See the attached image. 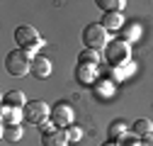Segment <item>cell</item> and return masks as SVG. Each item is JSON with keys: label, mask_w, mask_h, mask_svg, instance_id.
I'll return each instance as SVG.
<instances>
[{"label": "cell", "mask_w": 153, "mask_h": 146, "mask_svg": "<svg viewBox=\"0 0 153 146\" xmlns=\"http://www.w3.org/2000/svg\"><path fill=\"white\" fill-rule=\"evenodd\" d=\"M66 144H71V141L63 129H46L42 134V146H66Z\"/></svg>", "instance_id": "obj_7"}, {"label": "cell", "mask_w": 153, "mask_h": 146, "mask_svg": "<svg viewBox=\"0 0 153 146\" xmlns=\"http://www.w3.org/2000/svg\"><path fill=\"white\" fill-rule=\"evenodd\" d=\"M134 134L141 136V139L151 136V134H153V122H151V119H146V117L136 119V122H134Z\"/></svg>", "instance_id": "obj_12"}, {"label": "cell", "mask_w": 153, "mask_h": 146, "mask_svg": "<svg viewBox=\"0 0 153 146\" xmlns=\"http://www.w3.org/2000/svg\"><path fill=\"white\" fill-rule=\"evenodd\" d=\"M75 139H80V129H71L68 132V141H75Z\"/></svg>", "instance_id": "obj_18"}, {"label": "cell", "mask_w": 153, "mask_h": 146, "mask_svg": "<svg viewBox=\"0 0 153 146\" xmlns=\"http://www.w3.org/2000/svg\"><path fill=\"white\" fill-rule=\"evenodd\" d=\"M20 107H5L3 105V127H10V124H20Z\"/></svg>", "instance_id": "obj_15"}, {"label": "cell", "mask_w": 153, "mask_h": 146, "mask_svg": "<svg viewBox=\"0 0 153 146\" xmlns=\"http://www.w3.org/2000/svg\"><path fill=\"white\" fill-rule=\"evenodd\" d=\"M102 146H119V144H112V141H107V144H102Z\"/></svg>", "instance_id": "obj_20"}, {"label": "cell", "mask_w": 153, "mask_h": 146, "mask_svg": "<svg viewBox=\"0 0 153 146\" xmlns=\"http://www.w3.org/2000/svg\"><path fill=\"white\" fill-rule=\"evenodd\" d=\"M51 119L56 124V129H66L73 124V107L68 102H56L51 110Z\"/></svg>", "instance_id": "obj_6"}, {"label": "cell", "mask_w": 153, "mask_h": 146, "mask_svg": "<svg viewBox=\"0 0 153 146\" xmlns=\"http://www.w3.org/2000/svg\"><path fill=\"white\" fill-rule=\"evenodd\" d=\"M105 56H107V61H109L112 66H122V63L129 61L131 49H129V44H126L124 39H112V42L105 46Z\"/></svg>", "instance_id": "obj_5"}, {"label": "cell", "mask_w": 153, "mask_h": 146, "mask_svg": "<svg viewBox=\"0 0 153 146\" xmlns=\"http://www.w3.org/2000/svg\"><path fill=\"white\" fill-rule=\"evenodd\" d=\"M78 63H80V66H92V68H97L100 54L95 51V49H83V51L78 54Z\"/></svg>", "instance_id": "obj_11"}, {"label": "cell", "mask_w": 153, "mask_h": 146, "mask_svg": "<svg viewBox=\"0 0 153 146\" xmlns=\"http://www.w3.org/2000/svg\"><path fill=\"white\" fill-rule=\"evenodd\" d=\"M32 76L39 78V80H46L51 76V61L46 56H34V61H32Z\"/></svg>", "instance_id": "obj_8"}, {"label": "cell", "mask_w": 153, "mask_h": 146, "mask_svg": "<svg viewBox=\"0 0 153 146\" xmlns=\"http://www.w3.org/2000/svg\"><path fill=\"white\" fill-rule=\"evenodd\" d=\"M100 25H102L105 29H122L124 17H122V12H105V17H102Z\"/></svg>", "instance_id": "obj_10"}, {"label": "cell", "mask_w": 153, "mask_h": 146, "mask_svg": "<svg viewBox=\"0 0 153 146\" xmlns=\"http://www.w3.org/2000/svg\"><path fill=\"white\" fill-rule=\"evenodd\" d=\"M3 105L5 107H25L27 105V98L22 90H10V93L3 95Z\"/></svg>", "instance_id": "obj_9"}, {"label": "cell", "mask_w": 153, "mask_h": 146, "mask_svg": "<svg viewBox=\"0 0 153 146\" xmlns=\"http://www.w3.org/2000/svg\"><path fill=\"white\" fill-rule=\"evenodd\" d=\"M22 127L20 124H10V127H3V141L7 144H15V141H20L22 139Z\"/></svg>", "instance_id": "obj_14"}, {"label": "cell", "mask_w": 153, "mask_h": 146, "mask_svg": "<svg viewBox=\"0 0 153 146\" xmlns=\"http://www.w3.org/2000/svg\"><path fill=\"white\" fill-rule=\"evenodd\" d=\"M15 44H20L17 49H25V51H34L42 46V34L36 32L29 25H20L15 29Z\"/></svg>", "instance_id": "obj_4"}, {"label": "cell", "mask_w": 153, "mask_h": 146, "mask_svg": "<svg viewBox=\"0 0 153 146\" xmlns=\"http://www.w3.org/2000/svg\"><path fill=\"white\" fill-rule=\"evenodd\" d=\"M32 54L25 51V49H12L5 59V71L15 78H22L27 73H32Z\"/></svg>", "instance_id": "obj_1"}, {"label": "cell", "mask_w": 153, "mask_h": 146, "mask_svg": "<svg viewBox=\"0 0 153 146\" xmlns=\"http://www.w3.org/2000/svg\"><path fill=\"white\" fill-rule=\"evenodd\" d=\"M22 115H25V119L32 122L34 127H46V122H49V117H51V110H49V105L42 102V100H32V102H27V105L22 107Z\"/></svg>", "instance_id": "obj_3"}, {"label": "cell", "mask_w": 153, "mask_h": 146, "mask_svg": "<svg viewBox=\"0 0 153 146\" xmlns=\"http://www.w3.org/2000/svg\"><path fill=\"white\" fill-rule=\"evenodd\" d=\"M107 134H109V141H114V139H122V136L126 134V124H124L122 119H117L114 124H109V129H107Z\"/></svg>", "instance_id": "obj_17"}, {"label": "cell", "mask_w": 153, "mask_h": 146, "mask_svg": "<svg viewBox=\"0 0 153 146\" xmlns=\"http://www.w3.org/2000/svg\"><path fill=\"white\" fill-rule=\"evenodd\" d=\"M97 5L100 10H105V12H122V7L126 5L124 0H97Z\"/></svg>", "instance_id": "obj_16"}, {"label": "cell", "mask_w": 153, "mask_h": 146, "mask_svg": "<svg viewBox=\"0 0 153 146\" xmlns=\"http://www.w3.org/2000/svg\"><path fill=\"white\" fill-rule=\"evenodd\" d=\"M83 44H85V49H95L97 51V49L109 44V34H107V29L100 22H90L83 29Z\"/></svg>", "instance_id": "obj_2"}, {"label": "cell", "mask_w": 153, "mask_h": 146, "mask_svg": "<svg viewBox=\"0 0 153 146\" xmlns=\"http://www.w3.org/2000/svg\"><path fill=\"white\" fill-rule=\"evenodd\" d=\"M75 78H78L83 85H92V83H95V68L78 63V68H75Z\"/></svg>", "instance_id": "obj_13"}, {"label": "cell", "mask_w": 153, "mask_h": 146, "mask_svg": "<svg viewBox=\"0 0 153 146\" xmlns=\"http://www.w3.org/2000/svg\"><path fill=\"white\" fill-rule=\"evenodd\" d=\"M143 144H146V146H153V134H151V136H146V141H143Z\"/></svg>", "instance_id": "obj_19"}]
</instances>
